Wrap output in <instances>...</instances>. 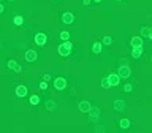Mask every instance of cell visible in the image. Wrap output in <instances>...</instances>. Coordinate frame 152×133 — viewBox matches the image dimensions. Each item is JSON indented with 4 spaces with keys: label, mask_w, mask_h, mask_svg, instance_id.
Instances as JSON below:
<instances>
[{
    "label": "cell",
    "mask_w": 152,
    "mask_h": 133,
    "mask_svg": "<svg viewBox=\"0 0 152 133\" xmlns=\"http://www.w3.org/2000/svg\"><path fill=\"white\" fill-rule=\"evenodd\" d=\"M72 49H73V44H72V41H68V40H67V41H63L59 48H57V51H59V54L62 57L70 56V54H72Z\"/></svg>",
    "instance_id": "obj_1"
},
{
    "label": "cell",
    "mask_w": 152,
    "mask_h": 133,
    "mask_svg": "<svg viewBox=\"0 0 152 133\" xmlns=\"http://www.w3.org/2000/svg\"><path fill=\"white\" fill-rule=\"evenodd\" d=\"M117 74H119V78H130L131 76V70H130V67L128 65H120L119 67V70H117Z\"/></svg>",
    "instance_id": "obj_2"
},
{
    "label": "cell",
    "mask_w": 152,
    "mask_h": 133,
    "mask_svg": "<svg viewBox=\"0 0 152 133\" xmlns=\"http://www.w3.org/2000/svg\"><path fill=\"white\" fill-rule=\"evenodd\" d=\"M87 112H89V117H90V121H92V122H97V121H98V117H100V108L90 106V110L87 111Z\"/></svg>",
    "instance_id": "obj_3"
},
{
    "label": "cell",
    "mask_w": 152,
    "mask_h": 133,
    "mask_svg": "<svg viewBox=\"0 0 152 133\" xmlns=\"http://www.w3.org/2000/svg\"><path fill=\"white\" fill-rule=\"evenodd\" d=\"M35 43L38 44V46H45L46 44V41H48V37H46V33H43V32H38L35 35Z\"/></svg>",
    "instance_id": "obj_4"
},
{
    "label": "cell",
    "mask_w": 152,
    "mask_h": 133,
    "mask_svg": "<svg viewBox=\"0 0 152 133\" xmlns=\"http://www.w3.org/2000/svg\"><path fill=\"white\" fill-rule=\"evenodd\" d=\"M54 87L57 89V90H63V89L67 87V79L65 78H56V79H54Z\"/></svg>",
    "instance_id": "obj_5"
},
{
    "label": "cell",
    "mask_w": 152,
    "mask_h": 133,
    "mask_svg": "<svg viewBox=\"0 0 152 133\" xmlns=\"http://www.w3.org/2000/svg\"><path fill=\"white\" fill-rule=\"evenodd\" d=\"M106 79H108V83H109V86L113 87V86H119V83H120V78H119V74H114V73H111V74H108L106 76Z\"/></svg>",
    "instance_id": "obj_6"
},
{
    "label": "cell",
    "mask_w": 152,
    "mask_h": 133,
    "mask_svg": "<svg viewBox=\"0 0 152 133\" xmlns=\"http://www.w3.org/2000/svg\"><path fill=\"white\" fill-rule=\"evenodd\" d=\"M36 57H38V54H36L35 49H27L25 51V60L27 62H35Z\"/></svg>",
    "instance_id": "obj_7"
},
{
    "label": "cell",
    "mask_w": 152,
    "mask_h": 133,
    "mask_svg": "<svg viewBox=\"0 0 152 133\" xmlns=\"http://www.w3.org/2000/svg\"><path fill=\"white\" fill-rule=\"evenodd\" d=\"M8 68H10V70H13L14 73H21V71H22V67L19 65L16 60H13V59L8 60Z\"/></svg>",
    "instance_id": "obj_8"
},
{
    "label": "cell",
    "mask_w": 152,
    "mask_h": 133,
    "mask_svg": "<svg viewBox=\"0 0 152 133\" xmlns=\"http://www.w3.org/2000/svg\"><path fill=\"white\" fill-rule=\"evenodd\" d=\"M73 21H75L73 13H63L62 14V22L63 24H73Z\"/></svg>",
    "instance_id": "obj_9"
},
{
    "label": "cell",
    "mask_w": 152,
    "mask_h": 133,
    "mask_svg": "<svg viewBox=\"0 0 152 133\" xmlns=\"http://www.w3.org/2000/svg\"><path fill=\"white\" fill-rule=\"evenodd\" d=\"M27 94H29V90H27V87L25 86H22V84H21V86H18V87H16V95H18V97H25V95Z\"/></svg>",
    "instance_id": "obj_10"
},
{
    "label": "cell",
    "mask_w": 152,
    "mask_h": 133,
    "mask_svg": "<svg viewBox=\"0 0 152 133\" xmlns=\"http://www.w3.org/2000/svg\"><path fill=\"white\" fill-rule=\"evenodd\" d=\"M90 106H92V105H90L87 100H83V101L79 103V106H78V108H79V111H81V112H87V111L90 110Z\"/></svg>",
    "instance_id": "obj_11"
},
{
    "label": "cell",
    "mask_w": 152,
    "mask_h": 133,
    "mask_svg": "<svg viewBox=\"0 0 152 133\" xmlns=\"http://www.w3.org/2000/svg\"><path fill=\"white\" fill-rule=\"evenodd\" d=\"M141 37L152 40V29L151 27H143V29H141Z\"/></svg>",
    "instance_id": "obj_12"
},
{
    "label": "cell",
    "mask_w": 152,
    "mask_h": 133,
    "mask_svg": "<svg viewBox=\"0 0 152 133\" xmlns=\"http://www.w3.org/2000/svg\"><path fill=\"white\" fill-rule=\"evenodd\" d=\"M143 52H144L143 46H140V48H133V51H131V56H133L135 59H140V57L143 56Z\"/></svg>",
    "instance_id": "obj_13"
},
{
    "label": "cell",
    "mask_w": 152,
    "mask_h": 133,
    "mask_svg": "<svg viewBox=\"0 0 152 133\" xmlns=\"http://www.w3.org/2000/svg\"><path fill=\"white\" fill-rule=\"evenodd\" d=\"M114 110L116 111H124L125 110V101L124 100H116L114 101Z\"/></svg>",
    "instance_id": "obj_14"
},
{
    "label": "cell",
    "mask_w": 152,
    "mask_h": 133,
    "mask_svg": "<svg viewBox=\"0 0 152 133\" xmlns=\"http://www.w3.org/2000/svg\"><path fill=\"white\" fill-rule=\"evenodd\" d=\"M130 43L133 48H140V46H143V38H141V37H133Z\"/></svg>",
    "instance_id": "obj_15"
},
{
    "label": "cell",
    "mask_w": 152,
    "mask_h": 133,
    "mask_svg": "<svg viewBox=\"0 0 152 133\" xmlns=\"http://www.w3.org/2000/svg\"><path fill=\"white\" fill-rule=\"evenodd\" d=\"M92 51H94V54H100L101 52V43L100 41H95L92 44Z\"/></svg>",
    "instance_id": "obj_16"
},
{
    "label": "cell",
    "mask_w": 152,
    "mask_h": 133,
    "mask_svg": "<svg viewBox=\"0 0 152 133\" xmlns=\"http://www.w3.org/2000/svg\"><path fill=\"white\" fill-rule=\"evenodd\" d=\"M56 106H57V105H56V101H54V100H48V101H46V110H48V111H54V110H56Z\"/></svg>",
    "instance_id": "obj_17"
},
{
    "label": "cell",
    "mask_w": 152,
    "mask_h": 133,
    "mask_svg": "<svg viewBox=\"0 0 152 133\" xmlns=\"http://www.w3.org/2000/svg\"><path fill=\"white\" fill-rule=\"evenodd\" d=\"M131 125V122H130V119H120V128H128Z\"/></svg>",
    "instance_id": "obj_18"
},
{
    "label": "cell",
    "mask_w": 152,
    "mask_h": 133,
    "mask_svg": "<svg viewBox=\"0 0 152 133\" xmlns=\"http://www.w3.org/2000/svg\"><path fill=\"white\" fill-rule=\"evenodd\" d=\"M13 22H14V25H22L24 24V18L22 16H14V19H13Z\"/></svg>",
    "instance_id": "obj_19"
},
{
    "label": "cell",
    "mask_w": 152,
    "mask_h": 133,
    "mask_svg": "<svg viewBox=\"0 0 152 133\" xmlns=\"http://www.w3.org/2000/svg\"><path fill=\"white\" fill-rule=\"evenodd\" d=\"M60 40L62 41H67V40H70V32H67V30H63V32H60Z\"/></svg>",
    "instance_id": "obj_20"
},
{
    "label": "cell",
    "mask_w": 152,
    "mask_h": 133,
    "mask_svg": "<svg viewBox=\"0 0 152 133\" xmlns=\"http://www.w3.org/2000/svg\"><path fill=\"white\" fill-rule=\"evenodd\" d=\"M40 103V97L38 95H32L30 97V105H38Z\"/></svg>",
    "instance_id": "obj_21"
},
{
    "label": "cell",
    "mask_w": 152,
    "mask_h": 133,
    "mask_svg": "<svg viewBox=\"0 0 152 133\" xmlns=\"http://www.w3.org/2000/svg\"><path fill=\"white\" fill-rule=\"evenodd\" d=\"M103 44H106V46H109L111 43H113V38H111V37H105L103 38V41H101Z\"/></svg>",
    "instance_id": "obj_22"
},
{
    "label": "cell",
    "mask_w": 152,
    "mask_h": 133,
    "mask_svg": "<svg viewBox=\"0 0 152 133\" xmlns=\"http://www.w3.org/2000/svg\"><path fill=\"white\" fill-rule=\"evenodd\" d=\"M101 87L103 89H109L111 86H109V83H108V79L106 78H103V79H101Z\"/></svg>",
    "instance_id": "obj_23"
},
{
    "label": "cell",
    "mask_w": 152,
    "mask_h": 133,
    "mask_svg": "<svg viewBox=\"0 0 152 133\" xmlns=\"http://www.w3.org/2000/svg\"><path fill=\"white\" fill-rule=\"evenodd\" d=\"M133 90V86H131V84H125V86H124V92H131Z\"/></svg>",
    "instance_id": "obj_24"
},
{
    "label": "cell",
    "mask_w": 152,
    "mask_h": 133,
    "mask_svg": "<svg viewBox=\"0 0 152 133\" xmlns=\"http://www.w3.org/2000/svg\"><path fill=\"white\" fill-rule=\"evenodd\" d=\"M105 130H106V128H105L103 125H97V127H95V132H97V133H103Z\"/></svg>",
    "instance_id": "obj_25"
},
{
    "label": "cell",
    "mask_w": 152,
    "mask_h": 133,
    "mask_svg": "<svg viewBox=\"0 0 152 133\" xmlns=\"http://www.w3.org/2000/svg\"><path fill=\"white\" fill-rule=\"evenodd\" d=\"M40 89H41V90H46V89H48V83H46V81L40 83Z\"/></svg>",
    "instance_id": "obj_26"
},
{
    "label": "cell",
    "mask_w": 152,
    "mask_h": 133,
    "mask_svg": "<svg viewBox=\"0 0 152 133\" xmlns=\"http://www.w3.org/2000/svg\"><path fill=\"white\" fill-rule=\"evenodd\" d=\"M51 79V74H45V76H43V81H49Z\"/></svg>",
    "instance_id": "obj_27"
},
{
    "label": "cell",
    "mask_w": 152,
    "mask_h": 133,
    "mask_svg": "<svg viewBox=\"0 0 152 133\" xmlns=\"http://www.w3.org/2000/svg\"><path fill=\"white\" fill-rule=\"evenodd\" d=\"M83 3H84V5H89V3H90V0H83Z\"/></svg>",
    "instance_id": "obj_28"
},
{
    "label": "cell",
    "mask_w": 152,
    "mask_h": 133,
    "mask_svg": "<svg viewBox=\"0 0 152 133\" xmlns=\"http://www.w3.org/2000/svg\"><path fill=\"white\" fill-rule=\"evenodd\" d=\"M3 10H5V8H3V5L0 3V13H3Z\"/></svg>",
    "instance_id": "obj_29"
},
{
    "label": "cell",
    "mask_w": 152,
    "mask_h": 133,
    "mask_svg": "<svg viewBox=\"0 0 152 133\" xmlns=\"http://www.w3.org/2000/svg\"><path fill=\"white\" fill-rule=\"evenodd\" d=\"M95 2H97V3H100V2H101V0H95Z\"/></svg>",
    "instance_id": "obj_30"
},
{
    "label": "cell",
    "mask_w": 152,
    "mask_h": 133,
    "mask_svg": "<svg viewBox=\"0 0 152 133\" xmlns=\"http://www.w3.org/2000/svg\"><path fill=\"white\" fill-rule=\"evenodd\" d=\"M0 46H2V43H0Z\"/></svg>",
    "instance_id": "obj_31"
},
{
    "label": "cell",
    "mask_w": 152,
    "mask_h": 133,
    "mask_svg": "<svg viewBox=\"0 0 152 133\" xmlns=\"http://www.w3.org/2000/svg\"><path fill=\"white\" fill-rule=\"evenodd\" d=\"M117 2H120V0H117Z\"/></svg>",
    "instance_id": "obj_32"
},
{
    "label": "cell",
    "mask_w": 152,
    "mask_h": 133,
    "mask_svg": "<svg viewBox=\"0 0 152 133\" xmlns=\"http://www.w3.org/2000/svg\"><path fill=\"white\" fill-rule=\"evenodd\" d=\"M10 2H13V0H10Z\"/></svg>",
    "instance_id": "obj_33"
},
{
    "label": "cell",
    "mask_w": 152,
    "mask_h": 133,
    "mask_svg": "<svg viewBox=\"0 0 152 133\" xmlns=\"http://www.w3.org/2000/svg\"><path fill=\"white\" fill-rule=\"evenodd\" d=\"M0 2H2V0H0Z\"/></svg>",
    "instance_id": "obj_34"
},
{
    "label": "cell",
    "mask_w": 152,
    "mask_h": 133,
    "mask_svg": "<svg viewBox=\"0 0 152 133\" xmlns=\"http://www.w3.org/2000/svg\"><path fill=\"white\" fill-rule=\"evenodd\" d=\"M56 2H57V0H56Z\"/></svg>",
    "instance_id": "obj_35"
}]
</instances>
